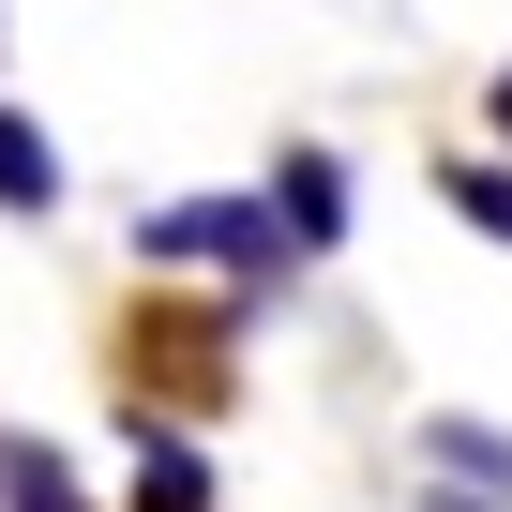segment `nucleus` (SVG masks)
Listing matches in <instances>:
<instances>
[{"instance_id": "nucleus-1", "label": "nucleus", "mask_w": 512, "mask_h": 512, "mask_svg": "<svg viewBox=\"0 0 512 512\" xmlns=\"http://www.w3.org/2000/svg\"><path fill=\"white\" fill-rule=\"evenodd\" d=\"M136 241H151V272H272V256H287L272 196H181V211H151Z\"/></svg>"}, {"instance_id": "nucleus-2", "label": "nucleus", "mask_w": 512, "mask_h": 512, "mask_svg": "<svg viewBox=\"0 0 512 512\" xmlns=\"http://www.w3.org/2000/svg\"><path fill=\"white\" fill-rule=\"evenodd\" d=\"M422 467H452V497H482V512H512V437H497V422H467V407H437V422H422Z\"/></svg>"}, {"instance_id": "nucleus-3", "label": "nucleus", "mask_w": 512, "mask_h": 512, "mask_svg": "<svg viewBox=\"0 0 512 512\" xmlns=\"http://www.w3.org/2000/svg\"><path fill=\"white\" fill-rule=\"evenodd\" d=\"M272 226H287V256L347 241V166H332V151H287V181H272Z\"/></svg>"}, {"instance_id": "nucleus-4", "label": "nucleus", "mask_w": 512, "mask_h": 512, "mask_svg": "<svg viewBox=\"0 0 512 512\" xmlns=\"http://www.w3.org/2000/svg\"><path fill=\"white\" fill-rule=\"evenodd\" d=\"M121 512H211V452L166 437L151 407H136V497H121Z\"/></svg>"}, {"instance_id": "nucleus-5", "label": "nucleus", "mask_w": 512, "mask_h": 512, "mask_svg": "<svg viewBox=\"0 0 512 512\" xmlns=\"http://www.w3.org/2000/svg\"><path fill=\"white\" fill-rule=\"evenodd\" d=\"M46 196H61V151H46L16 106H0V211H46Z\"/></svg>"}, {"instance_id": "nucleus-6", "label": "nucleus", "mask_w": 512, "mask_h": 512, "mask_svg": "<svg viewBox=\"0 0 512 512\" xmlns=\"http://www.w3.org/2000/svg\"><path fill=\"white\" fill-rule=\"evenodd\" d=\"M437 196H452V211H467V226H497V241H512V166H452V181H437Z\"/></svg>"}, {"instance_id": "nucleus-7", "label": "nucleus", "mask_w": 512, "mask_h": 512, "mask_svg": "<svg viewBox=\"0 0 512 512\" xmlns=\"http://www.w3.org/2000/svg\"><path fill=\"white\" fill-rule=\"evenodd\" d=\"M16 512H91V497L61 482V452H16Z\"/></svg>"}, {"instance_id": "nucleus-8", "label": "nucleus", "mask_w": 512, "mask_h": 512, "mask_svg": "<svg viewBox=\"0 0 512 512\" xmlns=\"http://www.w3.org/2000/svg\"><path fill=\"white\" fill-rule=\"evenodd\" d=\"M422 512H482V497H452V482H437V497H422Z\"/></svg>"}, {"instance_id": "nucleus-9", "label": "nucleus", "mask_w": 512, "mask_h": 512, "mask_svg": "<svg viewBox=\"0 0 512 512\" xmlns=\"http://www.w3.org/2000/svg\"><path fill=\"white\" fill-rule=\"evenodd\" d=\"M497 136H512V76H497Z\"/></svg>"}]
</instances>
